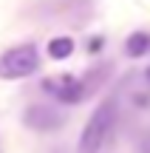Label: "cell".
Masks as SVG:
<instances>
[{
	"instance_id": "6da1fadb",
	"label": "cell",
	"mask_w": 150,
	"mask_h": 153,
	"mask_svg": "<svg viewBox=\"0 0 150 153\" xmlns=\"http://www.w3.org/2000/svg\"><path fill=\"white\" fill-rule=\"evenodd\" d=\"M113 122H116V102L105 99L94 111V116L88 119L82 136H79V153H99L102 145L111 136V131H113Z\"/></svg>"
},
{
	"instance_id": "7a4b0ae2",
	"label": "cell",
	"mask_w": 150,
	"mask_h": 153,
	"mask_svg": "<svg viewBox=\"0 0 150 153\" xmlns=\"http://www.w3.org/2000/svg\"><path fill=\"white\" fill-rule=\"evenodd\" d=\"M37 68H40V54L31 43L17 45L0 57V76L3 79H23V76L34 74Z\"/></svg>"
},
{
	"instance_id": "3957f363",
	"label": "cell",
	"mask_w": 150,
	"mask_h": 153,
	"mask_svg": "<svg viewBox=\"0 0 150 153\" xmlns=\"http://www.w3.org/2000/svg\"><path fill=\"white\" fill-rule=\"evenodd\" d=\"M23 122H26L31 131H40V133H51L57 131V128H62V111L51 108V105H31V108L26 111V116H23Z\"/></svg>"
},
{
	"instance_id": "277c9868",
	"label": "cell",
	"mask_w": 150,
	"mask_h": 153,
	"mask_svg": "<svg viewBox=\"0 0 150 153\" xmlns=\"http://www.w3.org/2000/svg\"><path fill=\"white\" fill-rule=\"evenodd\" d=\"M45 91H48V88H45ZM51 91H54L62 102H79V99L85 97V85L79 79H71V76H62L60 88H51Z\"/></svg>"
},
{
	"instance_id": "5b68a950",
	"label": "cell",
	"mask_w": 150,
	"mask_h": 153,
	"mask_svg": "<svg viewBox=\"0 0 150 153\" xmlns=\"http://www.w3.org/2000/svg\"><path fill=\"white\" fill-rule=\"evenodd\" d=\"M147 51H150V37L145 31H136V34L128 37V43H125V54L128 57H142Z\"/></svg>"
},
{
	"instance_id": "8992f818",
	"label": "cell",
	"mask_w": 150,
	"mask_h": 153,
	"mask_svg": "<svg viewBox=\"0 0 150 153\" xmlns=\"http://www.w3.org/2000/svg\"><path fill=\"white\" fill-rule=\"evenodd\" d=\"M74 54V40L71 37H54L48 43V57L51 60H65Z\"/></svg>"
},
{
	"instance_id": "52a82bcc",
	"label": "cell",
	"mask_w": 150,
	"mask_h": 153,
	"mask_svg": "<svg viewBox=\"0 0 150 153\" xmlns=\"http://www.w3.org/2000/svg\"><path fill=\"white\" fill-rule=\"evenodd\" d=\"M139 153H150V133H147V136L139 142Z\"/></svg>"
},
{
	"instance_id": "ba28073f",
	"label": "cell",
	"mask_w": 150,
	"mask_h": 153,
	"mask_svg": "<svg viewBox=\"0 0 150 153\" xmlns=\"http://www.w3.org/2000/svg\"><path fill=\"white\" fill-rule=\"evenodd\" d=\"M102 48V40L96 37V40H91V45H88V51H99Z\"/></svg>"
},
{
	"instance_id": "9c48e42d",
	"label": "cell",
	"mask_w": 150,
	"mask_h": 153,
	"mask_svg": "<svg viewBox=\"0 0 150 153\" xmlns=\"http://www.w3.org/2000/svg\"><path fill=\"white\" fill-rule=\"evenodd\" d=\"M147 79H150V68H147Z\"/></svg>"
},
{
	"instance_id": "30bf717a",
	"label": "cell",
	"mask_w": 150,
	"mask_h": 153,
	"mask_svg": "<svg viewBox=\"0 0 150 153\" xmlns=\"http://www.w3.org/2000/svg\"><path fill=\"white\" fill-rule=\"evenodd\" d=\"M0 153H3V150H0Z\"/></svg>"
}]
</instances>
